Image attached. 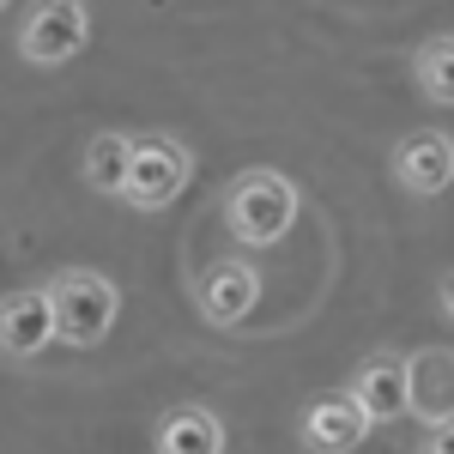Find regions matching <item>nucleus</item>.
Returning <instances> with one entry per match:
<instances>
[{
  "label": "nucleus",
  "instance_id": "obj_1",
  "mask_svg": "<svg viewBox=\"0 0 454 454\" xmlns=\"http://www.w3.org/2000/svg\"><path fill=\"white\" fill-rule=\"evenodd\" d=\"M224 224L248 248L279 243V237H291V224H297V188L279 170H243L224 188Z\"/></svg>",
  "mask_w": 454,
  "mask_h": 454
},
{
  "label": "nucleus",
  "instance_id": "obj_2",
  "mask_svg": "<svg viewBox=\"0 0 454 454\" xmlns=\"http://www.w3.org/2000/svg\"><path fill=\"white\" fill-rule=\"evenodd\" d=\"M49 309H55V340L67 346H98L109 327H115V309H121V291L104 273H55L49 279Z\"/></svg>",
  "mask_w": 454,
  "mask_h": 454
},
{
  "label": "nucleus",
  "instance_id": "obj_3",
  "mask_svg": "<svg viewBox=\"0 0 454 454\" xmlns=\"http://www.w3.org/2000/svg\"><path fill=\"white\" fill-rule=\"evenodd\" d=\"M188 176H194L188 145L170 140V134H145V140H134L121 200H128V207H140V212H158V207H170L176 194L188 188Z\"/></svg>",
  "mask_w": 454,
  "mask_h": 454
},
{
  "label": "nucleus",
  "instance_id": "obj_4",
  "mask_svg": "<svg viewBox=\"0 0 454 454\" xmlns=\"http://www.w3.org/2000/svg\"><path fill=\"white\" fill-rule=\"evenodd\" d=\"M85 43H91L85 0H43L31 19H25V31H19V55L31 67H67Z\"/></svg>",
  "mask_w": 454,
  "mask_h": 454
},
{
  "label": "nucleus",
  "instance_id": "obj_5",
  "mask_svg": "<svg viewBox=\"0 0 454 454\" xmlns=\"http://www.w3.org/2000/svg\"><path fill=\"white\" fill-rule=\"evenodd\" d=\"M370 430H376L370 412L351 400L346 387H340V394H315L309 406H303V424H297V436H303L309 454H351Z\"/></svg>",
  "mask_w": 454,
  "mask_h": 454
},
{
  "label": "nucleus",
  "instance_id": "obj_6",
  "mask_svg": "<svg viewBox=\"0 0 454 454\" xmlns=\"http://www.w3.org/2000/svg\"><path fill=\"white\" fill-rule=\"evenodd\" d=\"M394 182L406 188V194H442L454 182V140L442 128H419V134H406V140L394 145Z\"/></svg>",
  "mask_w": 454,
  "mask_h": 454
},
{
  "label": "nucleus",
  "instance_id": "obj_7",
  "mask_svg": "<svg viewBox=\"0 0 454 454\" xmlns=\"http://www.w3.org/2000/svg\"><path fill=\"white\" fill-rule=\"evenodd\" d=\"M194 303L212 327H237L254 303H261V279L248 261H212L207 273L194 279Z\"/></svg>",
  "mask_w": 454,
  "mask_h": 454
},
{
  "label": "nucleus",
  "instance_id": "obj_8",
  "mask_svg": "<svg viewBox=\"0 0 454 454\" xmlns=\"http://www.w3.org/2000/svg\"><path fill=\"white\" fill-rule=\"evenodd\" d=\"M346 394L370 412V424H387V419H400L406 400H412V370H406L400 351H376V357H364V370L351 376Z\"/></svg>",
  "mask_w": 454,
  "mask_h": 454
},
{
  "label": "nucleus",
  "instance_id": "obj_9",
  "mask_svg": "<svg viewBox=\"0 0 454 454\" xmlns=\"http://www.w3.org/2000/svg\"><path fill=\"white\" fill-rule=\"evenodd\" d=\"M55 340V309H49V291H12L0 297V351L6 357H36Z\"/></svg>",
  "mask_w": 454,
  "mask_h": 454
},
{
  "label": "nucleus",
  "instance_id": "obj_10",
  "mask_svg": "<svg viewBox=\"0 0 454 454\" xmlns=\"http://www.w3.org/2000/svg\"><path fill=\"white\" fill-rule=\"evenodd\" d=\"M406 370H412V400H406V412H419L424 424H442L454 419V351H419V357H406Z\"/></svg>",
  "mask_w": 454,
  "mask_h": 454
},
{
  "label": "nucleus",
  "instance_id": "obj_11",
  "mask_svg": "<svg viewBox=\"0 0 454 454\" xmlns=\"http://www.w3.org/2000/svg\"><path fill=\"white\" fill-rule=\"evenodd\" d=\"M158 454H224V424L212 419L207 406H170L158 430H152Z\"/></svg>",
  "mask_w": 454,
  "mask_h": 454
},
{
  "label": "nucleus",
  "instance_id": "obj_12",
  "mask_svg": "<svg viewBox=\"0 0 454 454\" xmlns=\"http://www.w3.org/2000/svg\"><path fill=\"white\" fill-rule=\"evenodd\" d=\"M128 158H134V140H128V134H98V140L85 145V182H91L98 194H121Z\"/></svg>",
  "mask_w": 454,
  "mask_h": 454
},
{
  "label": "nucleus",
  "instance_id": "obj_13",
  "mask_svg": "<svg viewBox=\"0 0 454 454\" xmlns=\"http://www.w3.org/2000/svg\"><path fill=\"white\" fill-rule=\"evenodd\" d=\"M412 73H419V91L430 98V104L454 109V36H436V43H424L419 61H412Z\"/></svg>",
  "mask_w": 454,
  "mask_h": 454
},
{
  "label": "nucleus",
  "instance_id": "obj_14",
  "mask_svg": "<svg viewBox=\"0 0 454 454\" xmlns=\"http://www.w3.org/2000/svg\"><path fill=\"white\" fill-rule=\"evenodd\" d=\"M419 454H454V419L424 424V449H419Z\"/></svg>",
  "mask_w": 454,
  "mask_h": 454
},
{
  "label": "nucleus",
  "instance_id": "obj_15",
  "mask_svg": "<svg viewBox=\"0 0 454 454\" xmlns=\"http://www.w3.org/2000/svg\"><path fill=\"white\" fill-rule=\"evenodd\" d=\"M442 309H449V321H454V273H449V285H442Z\"/></svg>",
  "mask_w": 454,
  "mask_h": 454
},
{
  "label": "nucleus",
  "instance_id": "obj_16",
  "mask_svg": "<svg viewBox=\"0 0 454 454\" xmlns=\"http://www.w3.org/2000/svg\"><path fill=\"white\" fill-rule=\"evenodd\" d=\"M0 6H12V0H0Z\"/></svg>",
  "mask_w": 454,
  "mask_h": 454
}]
</instances>
